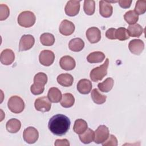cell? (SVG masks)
I'll return each instance as SVG.
<instances>
[{"label":"cell","instance_id":"cell-21","mask_svg":"<svg viewBox=\"0 0 146 146\" xmlns=\"http://www.w3.org/2000/svg\"><path fill=\"white\" fill-rule=\"evenodd\" d=\"M62 97L61 91L56 87H51L49 89L47 98L52 103H58Z\"/></svg>","mask_w":146,"mask_h":146},{"label":"cell","instance_id":"cell-27","mask_svg":"<svg viewBox=\"0 0 146 146\" xmlns=\"http://www.w3.org/2000/svg\"><path fill=\"white\" fill-rule=\"evenodd\" d=\"M113 84V79L112 78H107L103 82L98 83V87L100 91L103 92H108L112 90Z\"/></svg>","mask_w":146,"mask_h":146},{"label":"cell","instance_id":"cell-15","mask_svg":"<svg viewBox=\"0 0 146 146\" xmlns=\"http://www.w3.org/2000/svg\"><path fill=\"white\" fill-rule=\"evenodd\" d=\"M59 64L63 70L70 71L75 67L76 62L72 57L69 55H65L60 58Z\"/></svg>","mask_w":146,"mask_h":146},{"label":"cell","instance_id":"cell-4","mask_svg":"<svg viewBox=\"0 0 146 146\" xmlns=\"http://www.w3.org/2000/svg\"><path fill=\"white\" fill-rule=\"evenodd\" d=\"M36 17L34 13L30 11L21 12L18 17V24L23 27L28 28L33 26L35 23Z\"/></svg>","mask_w":146,"mask_h":146},{"label":"cell","instance_id":"cell-16","mask_svg":"<svg viewBox=\"0 0 146 146\" xmlns=\"http://www.w3.org/2000/svg\"><path fill=\"white\" fill-rule=\"evenodd\" d=\"M15 59V54L13 50L9 48L3 50L0 55L1 62L4 65L11 64Z\"/></svg>","mask_w":146,"mask_h":146},{"label":"cell","instance_id":"cell-6","mask_svg":"<svg viewBox=\"0 0 146 146\" xmlns=\"http://www.w3.org/2000/svg\"><path fill=\"white\" fill-rule=\"evenodd\" d=\"M109 136L108 128L104 125H99L95 131L94 142L96 144H101L105 141Z\"/></svg>","mask_w":146,"mask_h":146},{"label":"cell","instance_id":"cell-10","mask_svg":"<svg viewBox=\"0 0 146 146\" xmlns=\"http://www.w3.org/2000/svg\"><path fill=\"white\" fill-rule=\"evenodd\" d=\"M55 60L54 53L48 50H44L40 52L39 60L41 64L44 66H50Z\"/></svg>","mask_w":146,"mask_h":146},{"label":"cell","instance_id":"cell-14","mask_svg":"<svg viewBox=\"0 0 146 146\" xmlns=\"http://www.w3.org/2000/svg\"><path fill=\"white\" fill-rule=\"evenodd\" d=\"M59 30L61 34L64 36H68L73 34L74 32L75 25L72 22L64 19L60 23Z\"/></svg>","mask_w":146,"mask_h":146},{"label":"cell","instance_id":"cell-7","mask_svg":"<svg viewBox=\"0 0 146 146\" xmlns=\"http://www.w3.org/2000/svg\"><path fill=\"white\" fill-rule=\"evenodd\" d=\"M23 137L26 143L29 144H34L38 139L39 132L35 128L33 127H29L24 130Z\"/></svg>","mask_w":146,"mask_h":146},{"label":"cell","instance_id":"cell-18","mask_svg":"<svg viewBox=\"0 0 146 146\" xmlns=\"http://www.w3.org/2000/svg\"><path fill=\"white\" fill-rule=\"evenodd\" d=\"M91 82L87 79H80L77 84V90L82 94H88L92 89Z\"/></svg>","mask_w":146,"mask_h":146},{"label":"cell","instance_id":"cell-34","mask_svg":"<svg viewBox=\"0 0 146 146\" xmlns=\"http://www.w3.org/2000/svg\"><path fill=\"white\" fill-rule=\"evenodd\" d=\"M146 11V1L139 0L136 2L135 10L136 14L137 15H141L145 13Z\"/></svg>","mask_w":146,"mask_h":146},{"label":"cell","instance_id":"cell-39","mask_svg":"<svg viewBox=\"0 0 146 146\" xmlns=\"http://www.w3.org/2000/svg\"><path fill=\"white\" fill-rule=\"evenodd\" d=\"M132 1L128 0H120L118 1L119 6L123 9H127L131 6Z\"/></svg>","mask_w":146,"mask_h":146},{"label":"cell","instance_id":"cell-38","mask_svg":"<svg viewBox=\"0 0 146 146\" xmlns=\"http://www.w3.org/2000/svg\"><path fill=\"white\" fill-rule=\"evenodd\" d=\"M54 145L55 146H69L70 143L69 141L66 139H57L56 140Z\"/></svg>","mask_w":146,"mask_h":146},{"label":"cell","instance_id":"cell-8","mask_svg":"<svg viewBox=\"0 0 146 146\" xmlns=\"http://www.w3.org/2000/svg\"><path fill=\"white\" fill-rule=\"evenodd\" d=\"M35 108L40 112H46L50 110L51 104L49 99L46 96L37 98L34 102Z\"/></svg>","mask_w":146,"mask_h":146},{"label":"cell","instance_id":"cell-30","mask_svg":"<svg viewBox=\"0 0 146 146\" xmlns=\"http://www.w3.org/2000/svg\"><path fill=\"white\" fill-rule=\"evenodd\" d=\"M40 42L43 46H51L55 42V37L52 34L45 33L40 36Z\"/></svg>","mask_w":146,"mask_h":146},{"label":"cell","instance_id":"cell-24","mask_svg":"<svg viewBox=\"0 0 146 146\" xmlns=\"http://www.w3.org/2000/svg\"><path fill=\"white\" fill-rule=\"evenodd\" d=\"M79 137L83 143L89 144L94 140L95 132L90 128H87L83 133L79 135Z\"/></svg>","mask_w":146,"mask_h":146},{"label":"cell","instance_id":"cell-29","mask_svg":"<svg viewBox=\"0 0 146 146\" xmlns=\"http://www.w3.org/2000/svg\"><path fill=\"white\" fill-rule=\"evenodd\" d=\"M91 96L93 102L97 104H102L106 101L107 96L101 94L97 88L92 90Z\"/></svg>","mask_w":146,"mask_h":146},{"label":"cell","instance_id":"cell-26","mask_svg":"<svg viewBox=\"0 0 146 146\" xmlns=\"http://www.w3.org/2000/svg\"><path fill=\"white\" fill-rule=\"evenodd\" d=\"M88 127L87 122L82 119H78L75 120L73 127L74 131L77 134L83 133Z\"/></svg>","mask_w":146,"mask_h":146},{"label":"cell","instance_id":"cell-37","mask_svg":"<svg viewBox=\"0 0 146 146\" xmlns=\"http://www.w3.org/2000/svg\"><path fill=\"white\" fill-rule=\"evenodd\" d=\"M116 29L115 28H110L108 29L106 32V37L111 40L113 39H116L115 37V31H116Z\"/></svg>","mask_w":146,"mask_h":146},{"label":"cell","instance_id":"cell-17","mask_svg":"<svg viewBox=\"0 0 146 146\" xmlns=\"http://www.w3.org/2000/svg\"><path fill=\"white\" fill-rule=\"evenodd\" d=\"M113 7L108 1H99V13L104 18H108L112 14Z\"/></svg>","mask_w":146,"mask_h":146},{"label":"cell","instance_id":"cell-32","mask_svg":"<svg viewBox=\"0 0 146 146\" xmlns=\"http://www.w3.org/2000/svg\"><path fill=\"white\" fill-rule=\"evenodd\" d=\"M83 9L85 13L88 15H92L95 13V2L94 1L86 0L84 2Z\"/></svg>","mask_w":146,"mask_h":146},{"label":"cell","instance_id":"cell-20","mask_svg":"<svg viewBox=\"0 0 146 146\" xmlns=\"http://www.w3.org/2000/svg\"><path fill=\"white\" fill-rule=\"evenodd\" d=\"M21 127V121L17 119L13 118L9 120L6 125V129L10 133H14L18 132Z\"/></svg>","mask_w":146,"mask_h":146},{"label":"cell","instance_id":"cell-25","mask_svg":"<svg viewBox=\"0 0 146 146\" xmlns=\"http://www.w3.org/2000/svg\"><path fill=\"white\" fill-rule=\"evenodd\" d=\"M127 30L129 36L132 37H139L143 33L142 26L138 23L129 25Z\"/></svg>","mask_w":146,"mask_h":146},{"label":"cell","instance_id":"cell-2","mask_svg":"<svg viewBox=\"0 0 146 146\" xmlns=\"http://www.w3.org/2000/svg\"><path fill=\"white\" fill-rule=\"evenodd\" d=\"M47 76L44 72L37 73L34 78V83L31 86V93L35 95L42 94L44 90V85L47 82Z\"/></svg>","mask_w":146,"mask_h":146},{"label":"cell","instance_id":"cell-5","mask_svg":"<svg viewBox=\"0 0 146 146\" xmlns=\"http://www.w3.org/2000/svg\"><path fill=\"white\" fill-rule=\"evenodd\" d=\"M7 106L10 111L14 113L22 112L25 107L23 99L17 95L11 96L7 102Z\"/></svg>","mask_w":146,"mask_h":146},{"label":"cell","instance_id":"cell-13","mask_svg":"<svg viewBox=\"0 0 146 146\" xmlns=\"http://www.w3.org/2000/svg\"><path fill=\"white\" fill-rule=\"evenodd\" d=\"M128 48L131 53L139 55L144 50V43L141 39H132L128 44Z\"/></svg>","mask_w":146,"mask_h":146},{"label":"cell","instance_id":"cell-22","mask_svg":"<svg viewBox=\"0 0 146 146\" xmlns=\"http://www.w3.org/2000/svg\"><path fill=\"white\" fill-rule=\"evenodd\" d=\"M84 47V42L80 38L72 39L68 43V47L70 50L74 52L80 51L83 50Z\"/></svg>","mask_w":146,"mask_h":146},{"label":"cell","instance_id":"cell-12","mask_svg":"<svg viewBox=\"0 0 146 146\" xmlns=\"http://www.w3.org/2000/svg\"><path fill=\"white\" fill-rule=\"evenodd\" d=\"M86 35L91 43H96L101 39V31L96 27H91L87 30Z\"/></svg>","mask_w":146,"mask_h":146},{"label":"cell","instance_id":"cell-31","mask_svg":"<svg viewBox=\"0 0 146 146\" xmlns=\"http://www.w3.org/2000/svg\"><path fill=\"white\" fill-rule=\"evenodd\" d=\"M124 20L129 25L135 24L139 20V15L133 10H129L124 15Z\"/></svg>","mask_w":146,"mask_h":146},{"label":"cell","instance_id":"cell-19","mask_svg":"<svg viewBox=\"0 0 146 146\" xmlns=\"http://www.w3.org/2000/svg\"><path fill=\"white\" fill-rule=\"evenodd\" d=\"M56 80L60 85L66 87L71 86L74 82L73 76L68 73L60 74L58 76Z\"/></svg>","mask_w":146,"mask_h":146},{"label":"cell","instance_id":"cell-23","mask_svg":"<svg viewBox=\"0 0 146 146\" xmlns=\"http://www.w3.org/2000/svg\"><path fill=\"white\" fill-rule=\"evenodd\" d=\"M105 59V55L101 51H94L88 54L87 60L90 63H100Z\"/></svg>","mask_w":146,"mask_h":146},{"label":"cell","instance_id":"cell-11","mask_svg":"<svg viewBox=\"0 0 146 146\" xmlns=\"http://www.w3.org/2000/svg\"><path fill=\"white\" fill-rule=\"evenodd\" d=\"M80 1L71 0L67 2L64 10L66 14L70 17L76 15L80 10Z\"/></svg>","mask_w":146,"mask_h":146},{"label":"cell","instance_id":"cell-3","mask_svg":"<svg viewBox=\"0 0 146 146\" xmlns=\"http://www.w3.org/2000/svg\"><path fill=\"white\" fill-rule=\"evenodd\" d=\"M109 64V59L107 58L104 63L101 66L93 68L90 74V76L92 81L97 82L103 79L107 74V69Z\"/></svg>","mask_w":146,"mask_h":146},{"label":"cell","instance_id":"cell-1","mask_svg":"<svg viewBox=\"0 0 146 146\" xmlns=\"http://www.w3.org/2000/svg\"><path fill=\"white\" fill-rule=\"evenodd\" d=\"M70 125L71 121L67 116L62 114H57L50 119L48 128L54 135L61 136L68 132Z\"/></svg>","mask_w":146,"mask_h":146},{"label":"cell","instance_id":"cell-35","mask_svg":"<svg viewBox=\"0 0 146 146\" xmlns=\"http://www.w3.org/2000/svg\"><path fill=\"white\" fill-rule=\"evenodd\" d=\"M10 14V10L8 6L5 4L0 5V20L6 19Z\"/></svg>","mask_w":146,"mask_h":146},{"label":"cell","instance_id":"cell-9","mask_svg":"<svg viewBox=\"0 0 146 146\" xmlns=\"http://www.w3.org/2000/svg\"><path fill=\"white\" fill-rule=\"evenodd\" d=\"M35 43L34 36L30 34L23 35L21 38L19 43V51H27L33 47Z\"/></svg>","mask_w":146,"mask_h":146},{"label":"cell","instance_id":"cell-33","mask_svg":"<svg viewBox=\"0 0 146 146\" xmlns=\"http://www.w3.org/2000/svg\"><path fill=\"white\" fill-rule=\"evenodd\" d=\"M115 37L116 39L121 41L125 40L129 38V36L128 34L127 29L122 27H119L116 30Z\"/></svg>","mask_w":146,"mask_h":146},{"label":"cell","instance_id":"cell-36","mask_svg":"<svg viewBox=\"0 0 146 146\" xmlns=\"http://www.w3.org/2000/svg\"><path fill=\"white\" fill-rule=\"evenodd\" d=\"M103 146H117V140L115 136L111 135L108 136V139L106 140L102 143Z\"/></svg>","mask_w":146,"mask_h":146},{"label":"cell","instance_id":"cell-28","mask_svg":"<svg viewBox=\"0 0 146 146\" xmlns=\"http://www.w3.org/2000/svg\"><path fill=\"white\" fill-rule=\"evenodd\" d=\"M61 106L64 108H70L75 103V98L71 93H65L63 95L62 98L60 101Z\"/></svg>","mask_w":146,"mask_h":146}]
</instances>
